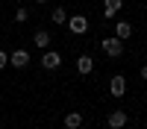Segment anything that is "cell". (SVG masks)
Here are the masks:
<instances>
[{"label": "cell", "mask_w": 147, "mask_h": 129, "mask_svg": "<svg viewBox=\"0 0 147 129\" xmlns=\"http://www.w3.org/2000/svg\"><path fill=\"white\" fill-rule=\"evenodd\" d=\"M100 50L109 59H121V56H124V41H121L118 35H106V38L100 41Z\"/></svg>", "instance_id": "1"}, {"label": "cell", "mask_w": 147, "mask_h": 129, "mask_svg": "<svg viewBox=\"0 0 147 129\" xmlns=\"http://www.w3.org/2000/svg\"><path fill=\"white\" fill-rule=\"evenodd\" d=\"M68 29L74 35H85L88 32V18L85 15H68Z\"/></svg>", "instance_id": "2"}, {"label": "cell", "mask_w": 147, "mask_h": 129, "mask_svg": "<svg viewBox=\"0 0 147 129\" xmlns=\"http://www.w3.org/2000/svg\"><path fill=\"white\" fill-rule=\"evenodd\" d=\"M109 94H112L115 100H121V97L127 94V79L121 76V74H115L112 79H109Z\"/></svg>", "instance_id": "3"}, {"label": "cell", "mask_w": 147, "mask_h": 129, "mask_svg": "<svg viewBox=\"0 0 147 129\" xmlns=\"http://www.w3.org/2000/svg\"><path fill=\"white\" fill-rule=\"evenodd\" d=\"M59 65H62V53H56V50H44L41 53V68L44 70H56Z\"/></svg>", "instance_id": "4"}, {"label": "cell", "mask_w": 147, "mask_h": 129, "mask_svg": "<svg viewBox=\"0 0 147 129\" xmlns=\"http://www.w3.org/2000/svg\"><path fill=\"white\" fill-rule=\"evenodd\" d=\"M9 65H12V68H27V65H30V53L21 50V47H18V50H12V53H9Z\"/></svg>", "instance_id": "5"}, {"label": "cell", "mask_w": 147, "mask_h": 129, "mask_svg": "<svg viewBox=\"0 0 147 129\" xmlns=\"http://www.w3.org/2000/svg\"><path fill=\"white\" fill-rule=\"evenodd\" d=\"M127 120H129V117H127V112H124V109H115L112 114L106 117V123L112 126V129H124V126H127Z\"/></svg>", "instance_id": "6"}, {"label": "cell", "mask_w": 147, "mask_h": 129, "mask_svg": "<svg viewBox=\"0 0 147 129\" xmlns=\"http://www.w3.org/2000/svg\"><path fill=\"white\" fill-rule=\"evenodd\" d=\"M121 9H124V0H103V18L106 21H112Z\"/></svg>", "instance_id": "7"}, {"label": "cell", "mask_w": 147, "mask_h": 129, "mask_svg": "<svg viewBox=\"0 0 147 129\" xmlns=\"http://www.w3.org/2000/svg\"><path fill=\"white\" fill-rule=\"evenodd\" d=\"M50 41H53V35L47 32V29H35V32H32V44L38 47V50H47Z\"/></svg>", "instance_id": "8"}, {"label": "cell", "mask_w": 147, "mask_h": 129, "mask_svg": "<svg viewBox=\"0 0 147 129\" xmlns=\"http://www.w3.org/2000/svg\"><path fill=\"white\" fill-rule=\"evenodd\" d=\"M91 70H94V59H91L88 53H82V56L77 59V74H80V76H88Z\"/></svg>", "instance_id": "9"}, {"label": "cell", "mask_w": 147, "mask_h": 129, "mask_svg": "<svg viewBox=\"0 0 147 129\" xmlns=\"http://www.w3.org/2000/svg\"><path fill=\"white\" fill-rule=\"evenodd\" d=\"M115 35H118L121 41H127L129 35H132V23H129V21H118V23H115Z\"/></svg>", "instance_id": "10"}, {"label": "cell", "mask_w": 147, "mask_h": 129, "mask_svg": "<svg viewBox=\"0 0 147 129\" xmlns=\"http://www.w3.org/2000/svg\"><path fill=\"white\" fill-rule=\"evenodd\" d=\"M82 126V114L80 112H68L65 114V129H80Z\"/></svg>", "instance_id": "11"}, {"label": "cell", "mask_w": 147, "mask_h": 129, "mask_svg": "<svg viewBox=\"0 0 147 129\" xmlns=\"http://www.w3.org/2000/svg\"><path fill=\"white\" fill-rule=\"evenodd\" d=\"M50 21L59 23V27H65V23H68V12H65V6H56V9L50 12Z\"/></svg>", "instance_id": "12"}, {"label": "cell", "mask_w": 147, "mask_h": 129, "mask_svg": "<svg viewBox=\"0 0 147 129\" xmlns=\"http://www.w3.org/2000/svg\"><path fill=\"white\" fill-rule=\"evenodd\" d=\"M27 18H30V9H27V6H18V9H15V21H18V23H24Z\"/></svg>", "instance_id": "13"}, {"label": "cell", "mask_w": 147, "mask_h": 129, "mask_svg": "<svg viewBox=\"0 0 147 129\" xmlns=\"http://www.w3.org/2000/svg\"><path fill=\"white\" fill-rule=\"evenodd\" d=\"M6 65H9V53H6V50H0V70H3Z\"/></svg>", "instance_id": "14"}, {"label": "cell", "mask_w": 147, "mask_h": 129, "mask_svg": "<svg viewBox=\"0 0 147 129\" xmlns=\"http://www.w3.org/2000/svg\"><path fill=\"white\" fill-rule=\"evenodd\" d=\"M141 79H147V65H141Z\"/></svg>", "instance_id": "15"}, {"label": "cell", "mask_w": 147, "mask_h": 129, "mask_svg": "<svg viewBox=\"0 0 147 129\" xmlns=\"http://www.w3.org/2000/svg\"><path fill=\"white\" fill-rule=\"evenodd\" d=\"M35 3H38V6H44V3H47V0H35Z\"/></svg>", "instance_id": "16"}]
</instances>
